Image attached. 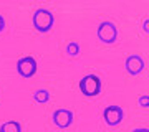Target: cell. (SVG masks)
<instances>
[{
    "label": "cell",
    "instance_id": "obj_1",
    "mask_svg": "<svg viewBox=\"0 0 149 132\" xmlns=\"http://www.w3.org/2000/svg\"><path fill=\"white\" fill-rule=\"evenodd\" d=\"M32 23H33V28L38 33H48L53 30L55 15L50 10H47V8H37L33 12Z\"/></svg>",
    "mask_w": 149,
    "mask_h": 132
},
{
    "label": "cell",
    "instance_id": "obj_2",
    "mask_svg": "<svg viewBox=\"0 0 149 132\" xmlns=\"http://www.w3.org/2000/svg\"><path fill=\"white\" fill-rule=\"evenodd\" d=\"M78 86H80V91L83 96H86V97H96L101 93L103 83L96 74H86V76H83L80 79V84Z\"/></svg>",
    "mask_w": 149,
    "mask_h": 132
},
{
    "label": "cell",
    "instance_id": "obj_3",
    "mask_svg": "<svg viewBox=\"0 0 149 132\" xmlns=\"http://www.w3.org/2000/svg\"><path fill=\"white\" fill-rule=\"evenodd\" d=\"M96 37L104 45H113V43L118 41L119 33H118V28L113 21H101L98 25V30H96Z\"/></svg>",
    "mask_w": 149,
    "mask_h": 132
},
{
    "label": "cell",
    "instance_id": "obj_4",
    "mask_svg": "<svg viewBox=\"0 0 149 132\" xmlns=\"http://www.w3.org/2000/svg\"><path fill=\"white\" fill-rule=\"evenodd\" d=\"M38 71V63L33 56H23L17 61V73L22 78H33Z\"/></svg>",
    "mask_w": 149,
    "mask_h": 132
},
{
    "label": "cell",
    "instance_id": "obj_5",
    "mask_svg": "<svg viewBox=\"0 0 149 132\" xmlns=\"http://www.w3.org/2000/svg\"><path fill=\"white\" fill-rule=\"evenodd\" d=\"M103 119L109 127H116L124 119V111L119 106H106L104 111H103Z\"/></svg>",
    "mask_w": 149,
    "mask_h": 132
},
{
    "label": "cell",
    "instance_id": "obj_6",
    "mask_svg": "<svg viewBox=\"0 0 149 132\" xmlns=\"http://www.w3.org/2000/svg\"><path fill=\"white\" fill-rule=\"evenodd\" d=\"M146 68V63H144V59L139 56V55H131L126 58L124 61V69H126V73L131 74V76H138L141 74Z\"/></svg>",
    "mask_w": 149,
    "mask_h": 132
},
{
    "label": "cell",
    "instance_id": "obj_7",
    "mask_svg": "<svg viewBox=\"0 0 149 132\" xmlns=\"http://www.w3.org/2000/svg\"><path fill=\"white\" fill-rule=\"evenodd\" d=\"M52 119H53V124L56 127H60V129H68V127L73 124L74 116L70 109H56V111L53 112Z\"/></svg>",
    "mask_w": 149,
    "mask_h": 132
},
{
    "label": "cell",
    "instance_id": "obj_8",
    "mask_svg": "<svg viewBox=\"0 0 149 132\" xmlns=\"http://www.w3.org/2000/svg\"><path fill=\"white\" fill-rule=\"evenodd\" d=\"M0 132H22V124L18 121H7L0 126Z\"/></svg>",
    "mask_w": 149,
    "mask_h": 132
},
{
    "label": "cell",
    "instance_id": "obj_9",
    "mask_svg": "<svg viewBox=\"0 0 149 132\" xmlns=\"http://www.w3.org/2000/svg\"><path fill=\"white\" fill-rule=\"evenodd\" d=\"M50 99H52V94H50V91H47V89H38V91L33 93V101H37L40 104H47Z\"/></svg>",
    "mask_w": 149,
    "mask_h": 132
},
{
    "label": "cell",
    "instance_id": "obj_10",
    "mask_svg": "<svg viewBox=\"0 0 149 132\" xmlns=\"http://www.w3.org/2000/svg\"><path fill=\"white\" fill-rule=\"evenodd\" d=\"M66 55L68 56H71V58H76V56H80V45L76 41H70L68 45H66Z\"/></svg>",
    "mask_w": 149,
    "mask_h": 132
},
{
    "label": "cell",
    "instance_id": "obj_11",
    "mask_svg": "<svg viewBox=\"0 0 149 132\" xmlns=\"http://www.w3.org/2000/svg\"><path fill=\"white\" fill-rule=\"evenodd\" d=\"M138 104H139V107L148 109V107H149V96H148V94L139 96V97H138Z\"/></svg>",
    "mask_w": 149,
    "mask_h": 132
},
{
    "label": "cell",
    "instance_id": "obj_12",
    "mask_svg": "<svg viewBox=\"0 0 149 132\" xmlns=\"http://www.w3.org/2000/svg\"><path fill=\"white\" fill-rule=\"evenodd\" d=\"M5 18H3V15H0V33L3 32V30H5Z\"/></svg>",
    "mask_w": 149,
    "mask_h": 132
},
{
    "label": "cell",
    "instance_id": "obj_13",
    "mask_svg": "<svg viewBox=\"0 0 149 132\" xmlns=\"http://www.w3.org/2000/svg\"><path fill=\"white\" fill-rule=\"evenodd\" d=\"M131 132H149L148 127H136V129H133Z\"/></svg>",
    "mask_w": 149,
    "mask_h": 132
},
{
    "label": "cell",
    "instance_id": "obj_14",
    "mask_svg": "<svg viewBox=\"0 0 149 132\" xmlns=\"http://www.w3.org/2000/svg\"><path fill=\"white\" fill-rule=\"evenodd\" d=\"M148 23H149V20H148V18H144V21H143V30H144V33H148Z\"/></svg>",
    "mask_w": 149,
    "mask_h": 132
}]
</instances>
